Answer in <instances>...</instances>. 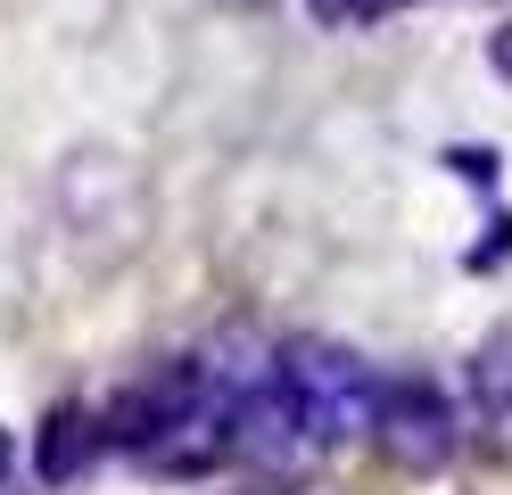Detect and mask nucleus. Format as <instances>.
<instances>
[{
    "label": "nucleus",
    "mask_w": 512,
    "mask_h": 495,
    "mask_svg": "<svg viewBox=\"0 0 512 495\" xmlns=\"http://www.w3.org/2000/svg\"><path fill=\"white\" fill-rule=\"evenodd\" d=\"M281 421H290V438L306 454H339L372 438V405H380V372L339 347V339H314V330H298V339H281Z\"/></svg>",
    "instance_id": "nucleus-1"
},
{
    "label": "nucleus",
    "mask_w": 512,
    "mask_h": 495,
    "mask_svg": "<svg viewBox=\"0 0 512 495\" xmlns=\"http://www.w3.org/2000/svg\"><path fill=\"white\" fill-rule=\"evenodd\" d=\"M207 405H215L207 355H166V363H149L141 380H124L108 405H100V438H108V454L141 462L157 438H174V429H182V421H199Z\"/></svg>",
    "instance_id": "nucleus-2"
},
{
    "label": "nucleus",
    "mask_w": 512,
    "mask_h": 495,
    "mask_svg": "<svg viewBox=\"0 0 512 495\" xmlns=\"http://www.w3.org/2000/svg\"><path fill=\"white\" fill-rule=\"evenodd\" d=\"M372 446L389 471L430 479L455 462V396H446L430 372H380V405H372Z\"/></svg>",
    "instance_id": "nucleus-3"
},
{
    "label": "nucleus",
    "mask_w": 512,
    "mask_h": 495,
    "mask_svg": "<svg viewBox=\"0 0 512 495\" xmlns=\"http://www.w3.org/2000/svg\"><path fill=\"white\" fill-rule=\"evenodd\" d=\"M124 182H141V174H133L116 149H83L67 174H58L67 223L83 231V240H100V223H108V248H133V240H141V207H108V190H124Z\"/></svg>",
    "instance_id": "nucleus-4"
},
{
    "label": "nucleus",
    "mask_w": 512,
    "mask_h": 495,
    "mask_svg": "<svg viewBox=\"0 0 512 495\" xmlns=\"http://www.w3.org/2000/svg\"><path fill=\"white\" fill-rule=\"evenodd\" d=\"M100 454H108L100 413H91L83 396H58V405L42 413V429H34V479H42V487H75Z\"/></svg>",
    "instance_id": "nucleus-5"
},
{
    "label": "nucleus",
    "mask_w": 512,
    "mask_h": 495,
    "mask_svg": "<svg viewBox=\"0 0 512 495\" xmlns=\"http://www.w3.org/2000/svg\"><path fill=\"white\" fill-rule=\"evenodd\" d=\"M471 388H479V405L512 413V322H496L488 339H479V355H471Z\"/></svg>",
    "instance_id": "nucleus-6"
},
{
    "label": "nucleus",
    "mask_w": 512,
    "mask_h": 495,
    "mask_svg": "<svg viewBox=\"0 0 512 495\" xmlns=\"http://www.w3.org/2000/svg\"><path fill=\"white\" fill-rule=\"evenodd\" d=\"M314 25H331V33H356V25H380V17H397L413 9V0H306Z\"/></svg>",
    "instance_id": "nucleus-7"
},
{
    "label": "nucleus",
    "mask_w": 512,
    "mask_h": 495,
    "mask_svg": "<svg viewBox=\"0 0 512 495\" xmlns=\"http://www.w3.org/2000/svg\"><path fill=\"white\" fill-rule=\"evenodd\" d=\"M446 165H455L463 182H479V190H488V182L504 174V157H496V149H446Z\"/></svg>",
    "instance_id": "nucleus-8"
},
{
    "label": "nucleus",
    "mask_w": 512,
    "mask_h": 495,
    "mask_svg": "<svg viewBox=\"0 0 512 495\" xmlns=\"http://www.w3.org/2000/svg\"><path fill=\"white\" fill-rule=\"evenodd\" d=\"M504 256H512V215H496V223H488V240L471 248V273H488V264H504Z\"/></svg>",
    "instance_id": "nucleus-9"
},
{
    "label": "nucleus",
    "mask_w": 512,
    "mask_h": 495,
    "mask_svg": "<svg viewBox=\"0 0 512 495\" xmlns=\"http://www.w3.org/2000/svg\"><path fill=\"white\" fill-rule=\"evenodd\" d=\"M488 75H496V83H512V17L488 33Z\"/></svg>",
    "instance_id": "nucleus-10"
},
{
    "label": "nucleus",
    "mask_w": 512,
    "mask_h": 495,
    "mask_svg": "<svg viewBox=\"0 0 512 495\" xmlns=\"http://www.w3.org/2000/svg\"><path fill=\"white\" fill-rule=\"evenodd\" d=\"M9 462H17V438H9V429H0V479H9Z\"/></svg>",
    "instance_id": "nucleus-11"
},
{
    "label": "nucleus",
    "mask_w": 512,
    "mask_h": 495,
    "mask_svg": "<svg viewBox=\"0 0 512 495\" xmlns=\"http://www.w3.org/2000/svg\"><path fill=\"white\" fill-rule=\"evenodd\" d=\"M240 495H290V479H265V487H240Z\"/></svg>",
    "instance_id": "nucleus-12"
}]
</instances>
